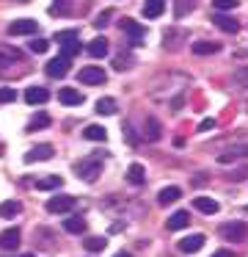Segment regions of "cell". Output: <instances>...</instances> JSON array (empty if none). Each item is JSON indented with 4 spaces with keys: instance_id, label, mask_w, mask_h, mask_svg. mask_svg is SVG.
<instances>
[{
    "instance_id": "obj_17",
    "label": "cell",
    "mask_w": 248,
    "mask_h": 257,
    "mask_svg": "<svg viewBox=\"0 0 248 257\" xmlns=\"http://www.w3.org/2000/svg\"><path fill=\"white\" fill-rule=\"evenodd\" d=\"M33 185H36V191H55V188L64 185V177H58V174H44V177H39Z\"/></svg>"
},
{
    "instance_id": "obj_28",
    "label": "cell",
    "mask_w": 248,
    "mask_h": 257,
    "mask_svg": "<svg viewBox=\"0 0 248 257\" xmlns=\"http://www.w3.org/2000/svg\"><path fill=\"white\" fill-rule=\"evenodd\" d=\"M116 100L113 97H102V100H97V113L99 116H110V113H116Z\"/></svg>"
},
{
    "instance_id": "obj_19",
    "label": "cell",
    "mask_w": 248,
    "mask_h": 257,
    "mask_svg": "<svg viewBox=\"0 0 248 257\" xmlns=\"http://www.w3.org/2000/svg\"><path fill=\"white\" fill-rule=\"evenodd\" d=\"M165 12V0H146L143 3V17L146 20H157Z\"/></svg>"
},
{
    "instance_id": "obj_33",
    "label": "cell",
    "mask_w": 248,
    "mask_h": 257,
    "mask_svg": "<svg viewBox=\"0 0 248 257\" xmlns=\"http://www.w3.org/2000/svg\"><path fill=\"white\" fill-rule=\"evenodd\" d=\"M31 53H36V56H42V53H47L50 50V42L47 39H42V36H36V39H31Z\"/></svg>"
},
{
    "instance_id": "obj_38",
    "label": "cell",
    "mask_w": 248,
    "mask_h": 257,
    "mask_svg": "<svg viewBox=\"0 0 248 257\" xmlns=\"http://www.w3.org/2000/svg\"><path fill=\"white\" fill-rule=\"evenodd\" d=\"M212 6L218 9V12H231V9L237 6V0H212Z\"/></svg>"
},
{
    "instance_id": "obj_18",
    "label": "cell",
    "mask_w": 248,
    "mask_h": 257,
    "mask_svg": "<svg viewBox=\"0 0 248 257\" xmlns=\"http://www.w3.org/2000/svg\"><path fill=\"white\" fill-rule=\"evenodd\" d=\"M187 224H190V213H187V210H176L174 216H168L165 227H168L171 232H176V229H185Z\"/></svg>"
},
{
    "instance_id": "obj_15",
    "label": "cell",
    "mask_w": 248,
    "mask_h": 257,
    "mask_svg": "<svg viewBox=\"0 0 248 257\" xmlns=\"http://www.w3.org/2000/svg\"><path fill=\"white\" fill-rule=\"evenodd\" d=\"M86 50H88V56H91V58H105L110 47H108V39H105V36H97V39L88 42Z\"/></svg>"
},
{
    "instance_id": "obj_31",
    "label": "cell",
    "mask_w": 248,
    "mask_h": 257,
    "mask_svg": "<svg viewBox=\"0 0 248 257\" xmlns=\"http://www.w3.org/2000/svg\"><path fill=\"white\" fill-rule=\"evenodd\" d=\"M58 45H66V42H75V39H80V31L77 28H69V31H55V36H53Z\"/></svg>"
},
{
    "instance_id": "obj_32",
    "label": "cell",
    "mask_w": 248,
    "mask_h": 257,
    "mask_svg": "<svg viewBox=\"0 0 248 257\" xmlns=\"http://www.w3.org/2000/svg\"><path fill=\"white\" fill-rule=\"evenodd\" d=\"M44 127H50V116H47V113H36V116L28 122V133H33V130H44Z\"/></svg>"
},
{
    "instance_id": "obj_13",
    "label": "cell",
    "mask_w": 248,
    "mask_h": 257,
    "mask_svg": "<svg viewBox=\"0 0 248 257\" xmlns=\"http://www.w3.org/2000/svg\"><path fill=\"white\" fill-rule=\"evenodd\" d=\"M193 207H196L198 213H204V216H215V213L220 210V205L215 199H209V196H196V199H193Z\"/></svg>"
},
{
    "instance_id": "obj_44",
    "label": "cell",
    "mask_w": 248,
    "mask_h": 257,
    "mask_svg": "<svg viewBox=\"0 0 248 257\" xmlns=\"http://www.w3.org/2000/svg\"><path fill=\"white\" fill-rule=\"evenodd\" d=\"M14 3H31V0H14Z\"/></svg>"
},
{
    "instance_id": "obj_40",
    "label": "cell",
    "mask_w": 248,
    "mask_h": 257,
    "mask_svg": "<svg viewBox=\"0 0 248 257\" xmlns=\"http://www.w3.org/2000/svg\"><path fill=\"white\" fill-rule=\"evenodd\" d=\"M110 17H113V12H102V14H99V17H97V20H94V28H105Z\"/></svg>"
},
{
    "instance_id": "obj_43",
    "label": "cell",
    "mask_w": 248,
    "mask_h": 257,
    "mask_svg": "<svg viewBox=\"0 0 248 257\" xmlns=\"http://www.w3.org/2000/svg\"><path fill=\"white\" fill-rule=\"evenodd\" d=\"M113 257H132V254H130V251H116Z\"/></svg>"
},
{
    "instance_id": "obj_4",
    "label": "cell",
    "mask_w": 248,
    "mask_h": 257,
    "mask_svg": "<svg viewBox=\"0 0 248 257\" xmlns=\"http://www.w3.org/2000/svg\"><path fill=\"white\" fill-rule=\"evenodd\" d=\"M47 213H69L75 207V196L72 194H55L53 199H47Z\"/></svg>"
},
{
    "instance_id": "obj_45",
    "label": "cell",
    "mask_w": 248,
    "mask_h": 257,
    "mask_svg": "<svg viewBox=\"0 0 248 257\" xmlns=\"http://www.w3.org/2000/svg\"><path fill=\"white\" fill-rule=\"evenodd\" d=\"M22 257H36V254H22Z\"/></svg>"
},
{
    "instance_id": "obj_9",
    "label": "cell",
    "mask_w": 248,
    "mask_h": 257,
    "mask_svg": "<svg viewBox=\"0 0 248 257\" xmlns=\"http://www.w3.org/2000/svg\"><path fill=\"white\" fill-rule=\"evenodd\" d=\"M55 155V150L50 144H36L25 152V163H36V161H50Z\"/></svg>"
},
{
    "instance_id": "obj_5",
    "label": "cell",
    "mask_w": 248,
    "mask_h": 257,
    "mask_svg": "<svg viewBox=\"0 0 248 257\" xmlns=\"http://www.w3.org/2000/svg\"><path fill=\"white\" fill-rule=\"evenodd\" d=\"M36 28H39L36 20L22 17V20H14V23L9 25V36H31V34H36Z\"/></svg>"
},
{
    "instance_id": "obj_6",
    "label": "cell",
    "mask_w": 248,
    "mask_h": 257,
    "mask_svg": "<svg viewBox=\"0 0 248 257\" xmlns=\"http://www.w3.org/2000/svg\"><path fill=\"white\" fill-rule=\"evenodd\" d=\"M77 78H80V83H86V86H99V83L108 80V75H105L102 67H83Z\"/></svg>"
},
{
    "instance_id": "obj_1",
    "label": "cell",
    "mask_w": 248,
    "mask_h": 257,
    "mask_svg": "<svg viewBox=\"0 0 248 257\" xmlns=\"http://www.w3.org/2000/svg\"><path fill=\"white\" fill-rule=\"evenodd\" d=\"M75 172L80 174L86 183H94V180L99 177V172H102V161H99L97 155L86 158V161H77V163H75Z\"/></svg>"
},
{
    "instance_id": "obj_24",
    "label": "cell",
    "mask_w": 248,
    "mask_h": 257,
    "mask_svg": "<svg viewBox=\"0 0 248 257\" xmlns=\"http://www.w3.org/2000/svg\"><path fill=\"white\" fill-rule=\"evenodd\" d=\"M160 133H163V127H160V122L154 116H149L146 119V124H143V139H149V141H157L160 139Z\"/></svg>"
},
{
    "instance_id": "obj_3",
    "label": "cell",
    "mask_w": 248,
    "mask_h": 257,
    "mask_svg": "<svg viewBox=\"0 0 248 257\" xmlns=\"http://www.w3.org/2000/svg\"><path fill=\"white\" fill-rule=\"evenodd\" d=\"M220 235H223L229 243H240V240L248 238V227H245V221H226L223 227H220Z\"/></svg>"
},
{
    "instance_id": "obj_20",
    "label": "cell",
    "mask_w": 248,
    "mask_h": 257,
    "mask_svg": "<svg viewBox=\"0 0 248 257\" xmlns=\"http://www.w3.org/2000/svg\"><path fill=\"white\" fill-rule=\"evenodd\" d=\"M212 23L218 25L220 31H226V34H237V31H240V25H237V20L226 17V14H212Z\"/></svg>"
},
{
    "instance_id": "obj_39",
    "label": "cell",
    "mask_w": 248,
    "mask_h": 257,
    "mask_svg": "<svg viewBox=\"0 0 248 257\" xmlns=\"http://www.w3.org/2000/svg\"><path fill=\"white\" fill-rule=\"evenodd\" d=\"M234 80L242 86V89H248V67H240V69H237V72H234Z\"/></svg>"
},
{
    "instance_id": "obj_29",
    "label": "cell",
    "mask_w": 248,
    "mask_h": 257,
    "mask_svg": "<svg viewBox=\"0 0 248 257\" xmlns=\"http://www.w3.org/2000/svg\"><path fill=\"white\" fill-rule=\"evenodd\" d=\"M196 9V0H176V6H174V17L176 20H182V17H187V14Z\"/></svg>"
},
{
    "instance_id": "obj_42",
    "label": "cell",
    "mask_w": 248,
    "mask_h": 257,
    "mask_svg": "<svg viewBox=\"0 0 248 257\" xmlns=\"http://www.w3.org/2000/svg\"><path fill=\"white\" fill-rule=\"evenodd\" d=\"M212 257H234V251H229V249H218V251H212Z\"/></svg>"
},
{
    "instance_id": "obj_16",
    "label": "cell",
    "mask_w": 248,
    "mask_h": 257,
    "mask_svg": "<svg viewBox=\"0 0 248 257\" xmlns=\"http://www.w3.org/2000/svg\"><path fill=\"white\" fill-rule=\"evenodd\" d=\"M163 42H165V50H176L179 42H187V34L182 28H171V31H165Z\"/></svg>"
},
{
    "instance_id": "obj_34",
    "label": "cell",
    "mask_w": 248,
    "mask_h": 257,
    "mask_svg": "<svg viewBox=\"0 0 248 257\" xmlns=\"http://www.w3.org/2000/svg\"><path fill=\"white\" fill-rule=\"evenodd\" d=\"M77 53H80V39L61 45V56H64V58H72V56H77Z\"/></svg>"
},
{
    "instance_id": "obj_7",
    "label": "cell",
    "mask_w": 248,
    "mask_h": 257,
    "mask_svg": "<svg viewBox=\"0 0 248 257\" xmlns=\"http://www.w3.org/2000/svg\"><path fill=\"white\" fill-rule=\"evenodd\" d=\"M22 61V53L17 50V47L11 45H0V72H6L9 67H14V64Z\"/></svg>"
},
{
    "instance_id": "obj_12",
    "label": "cell",
    "mask_w": 248,
    "mask_h": 257,
    "mask_svg": "<svg viewBox=\"0 0 248 257\" xmlns=\"http://www.w3.org/2000/svg\"><path fill=\"white\" fill-rule=\"evenodd\" d=\"M47 100H50V91L42 89V86H31V89H25V102L28 105H44Z\"/></svg>"
},
{
    "instance_id": "obj_21",
    "label": "cell",
    "mask_w": 248,
    "mask_h": 257,
    "mask_svg": "<svg viewBox=\"0 0 248 257\" xmlns=\"http://www.w3.org/2000/svg\"><path fill=\"white\" fill-rule=\"evenodd\" d=\"M58 100L64 102V105H83V94L77 89H69V86L58 91Z\"/></svg>"
},
{
    "instance_id": "obj_11",
    "label": "cell",
    "mask_w": 248,
    "mask_h": 257,
    "mask_svg": "<svg viewBox=\"0 0 248 257\" xmlns=\"http://www.w3.org/2000/svg\"><path fill=\"white\" fill-rule=\"evenodd\" d=\"M17 246H20V229H17V227H9V229H3V232H0V249H6V251H14Z\"/></svg>"
},
{
    "instance_id": "obj_14",
    "label": "cell",
    "mask_w": 248,
    "mask_h": 257,
    "mask_svg": "<svg viewBox=\"0 0 248 257\" xmlns=\"http://www.w3.org/2000/svg\"><path fill=\"white\" fill-rule=\"evenodd\" d=\"M248 155V144H240V147H229L218 155V163H231V161H240V158Z\"/></svg>"
},
{
    "instance_id": "obj_2",
    "label": "cell",
    "mask_w": 248,
    "mask_h": 257,
    "mask_svg": "<svg viewBox=\"0 0 248 257\" xmlns=\"http://www.w3.org/2000/svg\"><path fill=\"white\" fill-rule=\"evenodd\" d=\"M119 28H121V34H124L127 39H130V45H132V47H138L143 39H146V28H143L141 23H135V20H130V17L121 20Z\"/></svg>"
},
{
    "instance_id": "obj_22",
    "label": "cell",
    "mask_w": 248,
    "mask_h": 257,
    "mask_svg": "<svg viewBox=\"0 0 248 257\" xmlns=\"http://www.w3.org/2000/svg\"><path fill=\"white\" fill-rule=\"evenodd\" d=\"M190 50L196 53V56H212V53H218V50H220V45H218V42H207V39H201V42H196V45H190Z\"/></svg>"
},
{
    "instance_id": "obj_36",
    "label": "cell",
    "mask_w": 248,
    "mask_h": 257,
    "mask_svg": "<svg viewBox=\"0 0 248 257\" xmlns=\"http://www.w3.org/2000/svg\"><path fill=\"white\" fill-rule=\"evenodd\" d=\"M132 64H135V61H132V56H119V58L113 61V67L119 69V72H124V69L132 67Z\"/></svg>"
},
{
    "instance_id": "obj_27",
    "label": "cell",
    "mask_w": 248,
    "mask_h": 257,
    "mask_svg": "<svg viewBox=\"0 0 248 257\" xmlns=\"http://www.w3.org/2000/svg\"><path fill=\"white\" fill-rule=\"evenodd\" d=\"M64 229H66V232H72V235L86 232V218H83V216H69L64 221Z\"/></svg>"
},
{
    "instance_id": "obj_26",
    "label": "cell",
    "mask_w": 248,
    "mask_h": 257,
    "mask_svg": "<svg viewBox=\"0 0 248 257\" xmlns=\"http://www.w3.org/2000/svg\"><path fill=\"white\" fill-rule=\"evenodd\" d=\"M127 180H130L132 185H143V180H146V169H143L141 163H130V169H127Z\"/></svg>"
},
{
    "instance_id": "obj_35",
    "label": "cell",
    "mask_w": 248,
    "mask_h": 257,
    "mask_svg": "<svg viewBox=\"0 0 248 257\" xmlns=\"http://www.w3.org/2000/svg\"><path fill=\"white\" fill-rule=\"evenodd\" d=\"M105 246H108V240H105V238H86V249L88 251H102Z\"/></svg>"
},
{
    "instance_id": "obj_10",
    "label": "cell",
    "mask_w": 248,
    "mask_h": 257,
    "mask_svg": "<svg viewBox=\"0 0 248 257\" xmlns=\"http://www.w3.org/2000/svg\"><path fill=\"white\" fill-rule=\"evenodd\" d=\"M69 58H64V56H58V58H53V61H47V75L50 78H66L69 75Z\"/></svg>"
},
{
    "instance_id": "obj_23",
    "label": "cell",
    "mask_w": 248,
    "mask_h": 257,
    "mask_svg": "<svg viewBox=\"0 0 248 257\" xmlns=\"http://www.w3.org/2000/svg\"><path fill=\"white\" fill-rule=\"evenodd\" d=\"M179 196H182V191L176 188V185H168V188H163V191L157 194V202L165 207V205H174V202L179 199Z\"/></svg>"
},
{
    "instance_id": "obj_30",
    "label": "cell",
    "mask_w": 248,
    "mask_h": 257,
    "mask_svg": "<svg viewBox=\"0 0 248 257\" xmlns=\"http://www.w3.org/2000/svg\"><path fill=\"white\" fill-rule=\"evenodd\" d=\"M20 210H22L20 202H0V216H3V218H14V216H20Z\"/></svg>"
},
{
    "instance_id": "obj_25",
    "label": "cell",
    "mask_w": 248,
    "mask_h": 257,
    "mask_svg": "<svg viewBox=\"0 0 248 257\" xmlns=\"http://www.w3.org/2000/svg\"><path fill=\"white\" fill-rule=\"evenodd\" d=\"M83 139H88V141H108V130L105 127H99V124H88L86 130H83Z\"/></svg>"
},
{
    "instance_id": "obj_8",
    "label": "cell",
    "mask_w": 248,
    "mask_h": 257,
    "mask_svg": "<svg viewBox=\"0 0 248 257\" xmlns=\"http://www.w3.org/2000/svg\"><path fill=\"white\" fill-rule=\"evenodd\" d=\"M204 243H207V238H204L201 232H196V235H187V238H182L176 246H179L182 254H196V251L201 249Z\"/></svg>"
},
{
    "instance_id": "obj_41",
    "label": "cell",
    "mask_w": 248,
    "mask_h": 257,
    "mask_svg": "<svg viewBox=\"0 0 248 257\" xmlns=\"http://www.w3.org/2000/svg\"><path fill=\"white\" fill-rule=\"evenodd\" d=\"M215 127V119H204L201 124H198V133H207V130H212Z\"/></svg>"
},
{
    "instance_id": "obj_37",
    "label": "cell",
    "mask_w": 248,
    "mask_h": 257,
    "mask_svg": "<svg viewBox=\"0 0 248 257\" xmlns=\"http://www.w3.org/2000/svg\"><path fill=\"white\" fill-rule=\"evenodd\" d=\"M14 100H17V91L9 89V86H3V89H0V105H6V102H14Z\"/></svg>"
}]
</instances>
